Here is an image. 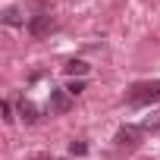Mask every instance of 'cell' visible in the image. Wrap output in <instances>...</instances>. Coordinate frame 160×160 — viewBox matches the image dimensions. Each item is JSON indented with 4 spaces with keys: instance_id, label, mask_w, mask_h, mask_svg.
<instances>
[{
    "instance_id": "7a4b0ae2",
    "label": "cell",
    "mask_w": 160,
    "mask_h": 160,
    "mask_svg": "<svg viewBox=\"0 0 160 160\" xmlns=\"http://www.w3.org/2000/svg\"><path fill=\"white\" fill-rule=\"evenodd\" d=\"M53 28H57V22H53L50 13H38V16H32V22H28V32H32L35 38H44V35H50Z\"/></svg>"
},
{
    "instance_id": "30bf717a",
    "label": "cell",
    "mask_w": 160,
    "mask_h": 160,
    "mask_svg": "<svg viewBox=\"0 0 160 160\" xmlns=\"http://www.w3.org/2000/svg\"><path fill=\"white\" fill-rule=\"evenodd\" d=\"M157 126H160V113H154V116H148L141 122V129H157Z\"/></svg>"
},
{
    "instance_id": "8fae6325",
    "label": "cell",
    "mask_w": 160,
    "mask_h": 160,
    "mask_svg": "<svg viewBox=\"0 0 160 160\" xmlns=\"http://www.w3.org/2000/svg\"><path fill=\"white\" fill-rule=\"evenodd\" d=\"M3 116H7V122H13V107H10V101H3Z\"/></svg>"
},
{
    "instance_id": "6da1fadb",
    "label": "cell",
    "mask_w": 160,
    "mask_h": 160,
    "mask_svg": "<svg viewBox=\"0 0 160 160\" xmlns=\"http://www.w3.org/2000/svg\"><path fill=\"white\" fill-rule=\"evenodd\" d=\"M157 101H160V82H138L129 91L132 107H148V104H157Z\"/></svg>"
},
{
    "instance_id": "ba28073f",
    "label": "cell",
    "mask_w": 160,
    "mask_h": 160,
    "mask_svg": "<svg viewBox=\"0 0 160 160\" xmlns=\"http://www.w3.org/2000/svg\"><path fill=\"white\" fill-rule=\"evenodd\" d=\"M66 91H69L72 98H75V94H82V91H85V82H82V78H72V82H69V88H66Z\"/></svg>"
},
{
    "instance_id": "9c48e42d",
    "label": "cell",
    "mask_w": 160,
    "mask_h": 160,
    "mask_svg": "<svg viewBox=\"0 0 160 160\" xmlns=\"http://www.w3.org/2000/svg\"><path fill=\"white\" fill-rule=\"evenodd\" d=\"M69 151H72L75 157H82V154H88V144H82V141H72V144H69Z\"/></svg>"
},
{
    "instance_id": "277c9868",
    "label": "cell",
    "mask_w": 160,
    "mask_h": 160,
    "mask_svg": "<svg viewBox=\"0 0 160 160\" xmlns=\"http://www.w3.org/2000/svg\"><path fill=\"white\" fill-rule=\"evenodd\" d=\"M141 132H144V129H138V126H122V129L116 132V144H119V148H135V144L141 141Z\"/></svg>"
},
{
    "instance_id": "3957f363",
    "label": "cell",
    "mask_w": 160,
    "mask_h": 160,
    "mask_svg": "<svg viewBox=\"0 0 160 160\" xmlns=\"http://www.w3.org/2000/svg\"><path fill=\"white\" fill-rule=\"evenodd\" d=\"M72 107V94L66 88H53L50 91V113H69Z\"/></svg>"
},
{
    "instance_id": "52a82bcc",
    "label": "cell",
    "mask_w": 160,
    "mask_h": 160,
    "mask_svg": "<svg viewBox=\"0 0 160 160\" xmlns=\"http://www.w3.org/2000/svg\"><path fill=\"white\" fill-rule=\"evenodd\" d=\"M19 113H22L25 122H38V107H35L32 101H22V104H19Z\"/></svg>"
},
{
    "instance_id": "5b68a950",
    "label": "cell",
    "mask_w": 160,
    "mask_h": 160,
    "mask_svg": "<svg viewBox=\"0 0 160 160\" xmlns=\"http://www.w3.org/2000/svg\"><path fill=\"white\" fill-rule=\"evenodd\" d=\"M88 69H91V66H88L85 60H69V63H66V75H72V78H75V75H78V78H85Z\"/></svg>"
},
{
    "instance_id": "8992f818",
    "label": "cell",
    "mask_w": 160,
    "mask_h": 160,
    "mask_svg": "<svg viewBox=\"0 0 160 160\" xmlns=\"http://www.w3.org/2000/svg\"><path fill=\"white\" fill-rule=\"evenodd\" d=\"M0 19H3L7 25H22V22H25V19H22V10H19V7H7Z\"/></svg>"
}]
</instances>
